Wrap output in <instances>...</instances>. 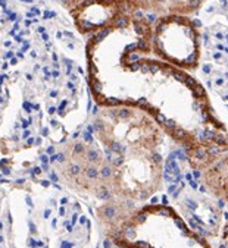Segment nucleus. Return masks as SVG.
<instances>
[{"label": "nucleus", "mask_w": 228, "mask_h": 248, "mask_svg": "<svg viewBox=\"0 0 228 248\" xmlns=\"http://www.w3.org/2000/svg\"><path fill=\"white\" fill-rule=\"evenodd\" d=\"M153 50L178 68H196L199 62V32L187 16H162L152 32Z\"/></svg>", "instance_id": "f257e3e1"}, {"label": "nucleus", "mask_w": 228, "mask_h": 248, "mask_svg": "<svg viewBox=\"0 0 228 248\" xmlns=\"http://www.w3.org/2000/svg\"><path fill=\"white\" fill-rule=\"evenodd\" d=\"M205 188L228 206V147L213 156L202 175Z\"/></svg>", "instance_id": "f03ea898"}, {"label": "nucleus", "mask_w": 228, "mask_h": 248, "mask_svg": "<svg viewBox=\"0 0 228 248\" xmlns=\"http://www.w3.org/2000/svg\"><path fill=\"white\" fill-rule=\"evenodd\" d=\"M127 8L153 9L155 14L163 16H186L196 12L203 0H124Z\"/></svg>", "instance_id": "7ed1b4c3"}, {"label": "nucleus", "mask_w": 228, "mask_h": 248, "mask_svg": "<svg viewBox=\"0 0 228 248\" xmlns=\"http://www.w3.org/2000/svg\"><path fill=\"white\" fill-rule=\"evenodd\" d=\"M87 159H88V162L95 163V162H99V160H100V156H99L98 150H95V148H91V150L87 152Z\"/></svg>", "instance_id": "20e7f679"}, {"label": "nucleus", "mask_w": 228, "mask_h": 248, "mask_svg": "<svg viewBox=\"0 0 228 248\" xmlns=\"http://www.w3.org/2000/svg\"><path fill=\"white\" fill-rule=\"evenodd\" d=\"M85 175H87V178H90V179H96V178L99 176V170H98L95 166H90V168L85 169Z\"/></svg>", "instance_id": "39448f33"}, {"label": "nucleus", "mask_w": 228, "mask_h": 248, "mask_svg": "<svg viewBox=\"0 0 228 248\" xmlns=\"http://www.w3.org/2000/svg\"><path fill=\"white\" fill-rule=\"evenodd\" d=\"M61 2L65 5V6H68V8H77L78 5H81L82 2H85V0H61Z\"/></svg>", "instance_id": "423d86ee"}, {"label": "nucleus", "mask_w": 228, "mask_h": 248, "mask_svg": "<svg viewBox=\"0 0 228 248\" xmlns=\"http://www.w3.org/2000/svg\"><path fill=\"white\" fill-rule=\"evenodd\" d=\"M74 155H84L85 153V145L82 142H77L72 148Z\"/></svg>", "instance_id": "0eeeda50"}, {"label": "nucleus", "mask_w": 228, "mask_h": 248, "mask_svg": "<svg viewBox=\"0 0 228 248\" xmlns=\"http://www.w3.org/2000/svg\"><path fill=\"white\" fill-rule=\"evenodd\" d=\"M222 248H228V223L225 225L222 232Z\"/></svg>", "instance_id": "6e6552de"}, {"label": "nucleus", "mask_w": 228, "mask_h": 248, "mask_svg": "<svg viewBox=\"0 0 228 248\" xmlns=\"http://www.w3.org/2000/svg\"><path fill=\"white\" fill-rule=\"evenodd\" d=\"M102 176H103V178H111V176H112V169H111L109 166H103V169H102Z\"/></svg>", "instance_id": "1a4fd4ad"}, {"label": "nucleus", "mask_w": 228, "mask_h": 248, "mask_svg": "<svg viewBox=\"0 0 228 248\" xmlns=\"http://www.w3.org/2000/svg\"><path fill=\"white\" fill-rule=\"evenodd\" d=\"M80 170H81V168H80L78 165H71V166H69V172H71L72 175H78Z\"/></svg>", "instance_id": "9d476101"}, {"label": "nucleus", "mask_w": 228, "mask_h": 248, "mask_svg": "<svg viewBox=\"0 0 228 248\" xmlns=\"http://www.w3.org/2000/svg\"><path fill=\"white\" fill-rule=\"evenodd\" d=\"M82 137H84V141H87V142H93V135H91L90 132L84 131V132H82Z\"/></svg>", "instance_id": "9b49d317"}, {"label": "nucleus", "mask_w": 228, "mask_h": 248, "mask_svg": "<svg viewBox=\"0 0 228 248\" xmlns=\"http://www.w3.org/2000/svg\"><path fill=\"white\" fill-rule=\"evenodd\" d=\"M53 153H55V147H53V145H50V147L46 148V155H53Z\"/></svg>", "instance_id": "f8f14e48"}, {"label": "nucleus", "mask_w": 228, "mask_h": 248, "mask_svg": "<svg viewBox=\"0 0 228 248\" xmlns=\"http://www.w3.org/2000/svg\"><path fill=\"white\" fill-rule=\"evenodd\" d=\"M24 109H27V112L31 115V112H33V109H31V105L28 103V102H24Z\"/></svg>", "instance_id": "ddd939ff"}, {"label": "nucleus", "mask_w": 228, "mask_h": 248, "mask_svg": "<svg viewBox=\"0 0 228 248\" xmlns=\"http://www.w3.org/2000/svg\"><path fill=\"white\" fill-rule=\"evenodd\" d=\"M30 172H31L33 175H38V173H41V169H40V168H33Z\"/></svg>", "instance_id": "4468645a"}, {"label": "nucleus", "mask_w": 228, "mask_h": 248, "mask_svg": "<svg viewBox=\"0 0 228 248\" xmlns=\"http://www.w3.org/2000/svg\"><path fill=\"white\" fill-rule=\"evenodd\" d=\"M21 126H22V129H28V126H30V121H25V119H24Z\"/></svg>", "instance_id": "2eb2a0df"}, {"label": "nucleus", "mask_w": 228, "mask_h": 248, "mask_svg": "<svg viewBox=\"0 0 228 248\" xmlns=\"http://www.w3.org/2000/svg\"><path fill=\"white\" fill-rule=\"evenodd\" d=\"M30 135H31V132H30L28 129H24V134H22V138H24V140H27V138H30Z\"/></svg>", "instance_id": "dca6fc26"}, {"label": "nucleus", "mask_w": 228, "mask_h": 248, "mask_svg": "<svg viewBox=\"0 0 228 248\" xmlns=\"http://www.w3.org/2000/svg\"><path fill=\"white\" fill-rule=\"evenodd\" d=\"M72 247H74L72 242H66V241H65V242L62 244V248H72Z\"/></svg>", "instance_id": "f3484780"}, {"label": "nucleus", "mask_w": 228, "mask_h": 248, "mask_svg": "<svg viewBox=\"0 0 228 248\" xmlns=\"http://www.w3.org/2000/svg\"><path fill=\"white\" fill-rule=\"evenodd\" d=\"M41 135H43V137H48V135H49V128H43V129H41Z\"/></svg>", "instance_id": "a211bd4d"}, {"label": "nucleus", "mask_w": 228, "mask_h": 248, "mask_svg": "<svg viewBox=\"0 0 228 248\" xmlns=\"http://www.w3.org/2000/svg\"><path fill=\"white\" fill-rule=\"evenodd\" d=\"M34 137H30V138H27V145H33L34 144Z\"/></svg>", "instance_id": "6ab92c4d"}, {"label": "nucleus", "mask_w": 228, "mask_h": 248, "mask_svg": "<svg viewBox=\"0 0 228 248\" xmlns=\"http://www.w3.org/2000/svg\"><path fill=\"white\" fill-rule=\"evenodd\" d=\"M28 225H30V229H31V232H33V233H35V232H37V229H35L34 223H33V222H30Z\"/></svg>", "instance_id": "aec40b11"}, {"label": "nucleus", "mask_w": 228, "mask_h": 248, "mask_svg": "<svg viewBox=\"0 0 228 248\" xmlns=\"http://www.w3.org/2000/svg\"><path fill=\"white\" fill-rule=\"evenodd\" d=\"M40 160H41L43 163H48V162H49V159H48V156H46V155H44V156H41V157H40Z\"/></svg>", "instance_id": "412c9836"}, {"label": "nucleus", "mask_w": 228, "mask_h": 248, "mask_svg": "<svg viewBox=\"0 0 228 248\" xmlns=\"http://www.w3.org/2000/svg\"><path fill=\"white\" fill-rule=\"evenodd\" d=\"M56 159H58V162H64V160H65V156H64V155H58Z\"/></svg>", "instance_id": "4be33fe9"}, {"label": "nucleus", "mask_w": 228, "mask_h": 248, "mask_svg": "<svg viewBox=\"0 0 228 248\" xmlns=\"http://www.w3.org/2000/svg\"><path fill=\"white\" fill-rule=\"evenodd\" d=\"M98 113H99V106H95V108H93V115L96 116Z\"/></svg>", "instance_id": "5701e85b"}, {"label": "nucleus", "mask_w": 228, "mask_h": 248, "mask_svg": "<svg viewBox=\"0 0 228 248\" xmlns=\"http://www.w3.org/2000/svg\"><path fill=\"white\" fill-rule=\"evenodd\" d=\"M49 216H50V210H46V212H44V217L48 219Z\"/></svg>", "instance_id": "b1692460"}, {"label": "nucleus", "mask_w": 228, "mask_h": 248, "mask_svg": "<svg viewBox=\"0 0 228 248\" xmlns=\"http://www.w3.org/2000/svg\"><path fill=\"white\" fill-rule=\"evenodd\" d=\"M55 112H56V108H50V109H49V115H53Z\"/></svg>", "instance_id": "393cba45"}, {"label": "nucleus", "mask_w": 228, "mask_h": 248, "mask_svg": "<svg viewBox=\"0 0 228 248\" xmlns=\"http://www.w3.org/2000/svg\"><path fill=\"white\" fill-rule=\"evenodd\" d=\"M3 173H5V175H9V173H11L9 168H3Z\"/></svg>", "instance_id": "a878e982"}, {"label": "nucleus", "mask_w": 228, "mask_h": 248, "mask_svg": "<svg viewBox=\"0 0 228 248\" xmlns=\"http://www.w3.org/2000/svg\"><path fill=\"white\" fill-rule=\"evenodd\" d=\"M25 200H27V203L30 204V207H33V203H31V200H30V197H25Z\"/></svg>", "instance_id": "bb28decb"}, {"label": "nucleus", "mask_w": 228, "mask_h": 248, "mask_svg": "<svg viewBox=\"0 0 228 248\" xmlns=\"http://www.w3.org/2000/svg\"><path fill=\"white\" fill-rule=\"evenodd\" d=\"M34 144H35V145H40V144H41V138H37V140L34 141Z\"/></svg>", "instance_id": "cd10ccee"}, {"label": "nucleus", "mask_w": 228, "mask_h": 248, "mask_svg": "<svg viewBox=\"0 0 228 248\" xmlns=\"http://www.w3.org/2000/svg\"><path fill=\"white\" fill-rule=\"evenodd\" d=\"M41 184H43L44 186H49V185H50V182H49V181H43Z\"/></svg>", "instance_id": "c85d7f7f"}, {"label": "nucleus", "mask_w": 228, "mask_h": 248, "mask_svg": "<svg viewBox=\"0 0 228 248\" xmlns=\"http://www.w3.org/2000/svg\"><path fill=\"white\" fill-rule=\"evenodd\" d=\"M50 178H52L53 181H58V176H56L55 173H50Z\"/></svg>", "instance_id": "c756f323"}, {"label": "nucleus", "mask_w": 228, "mask_h": 248, "mask_svg": "<svg viewBox=\"0 0 228 248\" xmlns=\"http://www.w3.org/2000/svg\"><path fill=\"white\" fill-rule=\"evenodd\" d=\"M43 170H49V166H48V163H44V165H43Z\"/></svg>", "instance_id": "7c9ffc66"}, {"label": "nucleus", "mask_w": 228, "mask_h": 248, "mask_svg": "<svg viewBox=\"0 0 228 248\" xmlns=\"http://www.w3.org/2000/svg\"><path fill=\"white\" fill-rule=\"evenodd\" d=\"M33 109H34V110H38V109H40V105H34Z\"/></svg>", "instance_id": "2f4dec72"}, {"label": "nucleus", "mask_w": 228, "mask_h": 248, "mask_svg": "<svg viewBox=\"0 0 228 248\" xmlns=\"http://www.w3.org/2000/svg\"><path fill=\"white\" fill-rule=\"evenodd\" d=\"M78 135H80V132H74V135H72V138H78Z\"/></svg>", "instance_id": "473e14b6"}, {"label": "nucleus", "mask_w": 228, "mask_h": 248, "mask_svg": "<svg viewBox=\"0 0 228 248\" xmlns=\"http://www.w3.org/2000/svg\"><path fill=\"white\" fill-rule=\"evenodd\" d=\"M12 140H14V141H18V140H19V137H18V135H14V137H12Z\"/></svg>", "instance_id": "72a5a7b5"}, {"label": "nucleus", "mask_w": 228, "mask_h": 248, "mask_svg": "<svg viewBox=\"0 0 228 248\" xmlns=\"http://www.w3.org/2000/svg\"><path fill=\"white\" fill-rule=\"evenodd\" d=\"M59 213H61V215H64V213H65V209H64V207H61V210H59Z\"/></svg>", "instance_id": "f704fd0d"}, {"label": "nucleus", "mask_w": 228, "mask_h": 248, "mask_svg": "<svg viewBox=\"0 0 228 248\" xmlns=\"http://www.w3.org/2000/svg\"><path fill=\"white\" fill-rule=\"evenodd\" d=\"M0 229H3V223L2 222H0Z\"/></svg>", "instance_id": "c9c22d12"}, {"label": "nucleus", "mask_w": 228, "mask_h": 248, "mask_svg": "<svg viewBox=\"0 0 228 248\" xmlns=\"http://www.w3.org/2000/svg\"><path fill=\"white\" fill-rule=\"evenodd\" d=\"M3 102V98H0V103H2Z\"/></svg>", "instance_id": "e433bc0d"}]
</instances>
